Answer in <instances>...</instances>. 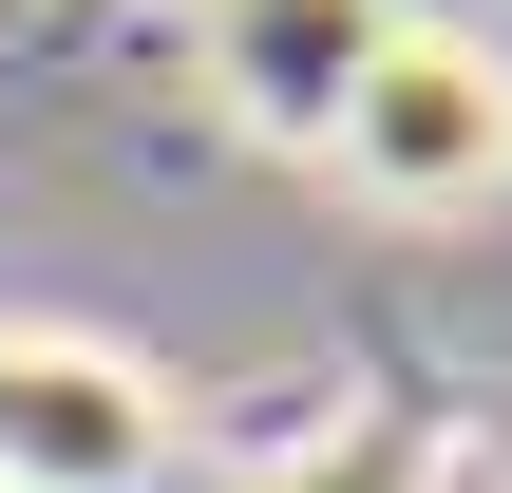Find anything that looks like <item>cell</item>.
Returning <instances> with one entry per match:
<instances>
[{"instance_id": "cell-1", "label": "cell", "mask_w": 512, "mask_h": 493, "mask_svg": "<svg viewBox=\"0 0 512 493\" xmlns=\"http://www.w3.org/2000/svg\"><path fill=\"white\" fill-rule=\"evenodd\" d=\"M323 171H342L380 228H456V209H494V190H512V38L399 0V38L361 57V95H342V133H323Z\"/></svg>"}, {"instance_id": "cell-2", "label": "cell", "mask_w": 512, "mask_h": 493, "mask_svg": "<svg viewBox=\"0 0 512 493\" xmlns=\"http://www.w3.org/2000/svg\"><path fill=\"white\" fill-rule=\"evenodd\" d=\"M171 380L95 323H0V493H171Z\"/></svg>"}, {"instance_id": "cell-3", "label": "cell", "mask_w": 512, "mask_h": 493, "mask_svg": "<svg viewBox=\"0 0 512 493\" xmlns=\"http://www.w3.org/2000/svg\"><path fill=\"white\" fill-rule=\"evenodd\" d=\"M380 38H399V0H190V95L247 152H304L323 171V133H342V95H361Z\"/></svg>"}, {"instance_id": "cell-4", "label": "cell", "mask_w": 512, "mask_h": 493, "mask_svg": "<svg viewBox=\"0 0 512 493\" xmlns=\"http://www.w3.org/2000/svg\"><path fill=\"white\" fill-rule=\"evenodd\" d=\"M285 493H456V437L418 418V399H380V418H342V437H304Z\"/></svg>"}]
</instances>
